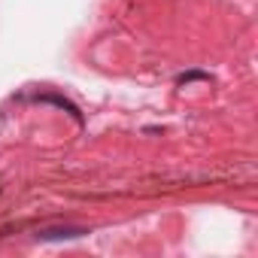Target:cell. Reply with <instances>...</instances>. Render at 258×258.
<instances>
[{"label": "cell", "instance_id": "6da1fadb", "mask_svg": "<svg viewBox=\"0 0 258 258\" xmlns=\"http://www.w3.org/2000/svg\"><path fill=\"white\" fill-rule=\"evenodd\" d=\"M82 234H88V231L85 228H43V231H37V240H73Z\"/></svg>", "mask_w": 258, "mask_h": 258}, {"label": "cell", "instance_id": "7a4b0ae2", "mask_svg": "<svg viewBox=\"0 0 258 258\" xmlns=\"http://www.w3.org/2000/svg\"><path fill=\"white\" fill-rule=\"evenodd\" d=\"M191 79H210L207 73H185V76H179V82H191Z\"/></svg>", "mask_w": 258, "mask_h": 258}]
</instances>
